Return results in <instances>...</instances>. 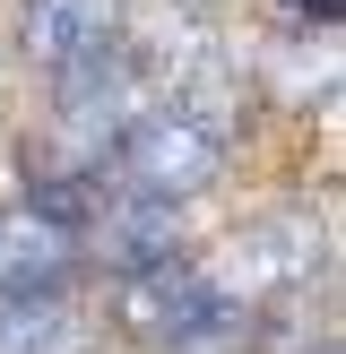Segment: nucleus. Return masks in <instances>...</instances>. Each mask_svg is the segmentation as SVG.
<instances>
[{
	"label": "nucleus",
	"instance_id": "obj_1",
	"mask_svg": "<svg viewBox=\"0 0 346 354\" xmlns=\"http://www.w3.org/2000/svg\"><path fill=\"white\" fill-rule=\"evenodd\" d=\"M260 303H242L208 259H156V268L121 277V328L156 354H234L251 337Z\"/></svg>",
	"mask_w": 346,
	"mask_h": 354
},
{
	"label": "nucleus",
	"instance_id": "obj_2",
	"mask_svg": "<svg viewBox=\"0 0 346 354\" xmlns=\"http://www.w3.org/2000/svg\"><path fill=\"white\" fill-rule=\"evenodd\" d=\"M225 156H234V130H225V121H208V113H190V104H165V95H156L147 113L121 130L113 182L190 207V199H208V190L225 182Z\"/></svg>",
	"mask_w": 346,
	"mask_h": 354
},
{
	"label": "nucleus",
	"instance_id": "obj_3",
	"mask_svg": "<svg viewBox=\"0 0 346 354\" xmlns=\"http://www.w3.org/2000/svg\"><path fill=\"white\" fill-rule=\"evenodd\" d=\"M320 268H329V234L303 216V207L251 216V225L234 234V251L217 259V277L242 294V303H277V294H303Z\"/></svg>",
	"mask_w": 346,
	"mask_h": 354
},
{
	"label": "nucleus",
	"instance_id": "obj_4",
	"mask_svg": "<svg viewBox=\"0 0 346 354\" xmlns=\"http://www.w3.org/2000/svg\"><path fill=\"white\" fill-rule=\"evenodd\" d=\"M86 268V234L61 216H44V207L17 190V199H0V294H69Z\"/></svg>",
	"mask_w": 346,
	"mask_h": 354
},
{
	"label": "nucleus",
	"instance_id": "obj_5",
	"mask_svg": "<svg viewBox=\"0 0 346 354\" xmlns=\"http://www.w3.org/2000/svg\"><path fill=\"white\" fill-rule=\"evenodd\" d=\"M173 251H182V199H156V190H130V182H113L95 199V216H86V259L95 268L138 277Z\"/></svg>",
	"mask_w": 346,
	"mask_h": 354
},
{
	"label": "nucleus",
	"instance_id": "obj_6",
	"mask_svg": "<svg viewBox=\"0 0 346 354\" xmlns=\"http://www.w3.org/2000/svg\"><path fill=\"white\" fill-rule=\"evenodd\" d=\"M121 44V0H26L17 9V52H26L44 78L95 61Z\"/></svg>",
	"mask_w": 346,
	"mask_h": 354
},
{
	"label": "nucleus",
	"instance_id": "obj_7",
	"mask_svg": "<svg viewBox=\"0 0 346 354\" xmlns=\"http://www.w3.org/2000/svg\"><path fill=\"white\" fill-rule=\"evenodd\" d=\"M277 9H294V17H303V26H320V35L338 26V0H277Z\"/></svg>",
	"mask_w": 346,
	"mask_h": 354
},
{
	"label": "nucleus",
	"instance_id": "obj_8",
	"mask_svg": "<svg viewBox=\"0 0 346 354\" xmlns=\"http://www.w3.org/2000/svg\"><path fill=\"white\" fill-rule=\"evenodd\" d=\"M303 354H338V328H320V346H303Z\"/></svg>",
	"mask_w": 346,
	"mask_h": 354
}]
</instances>
